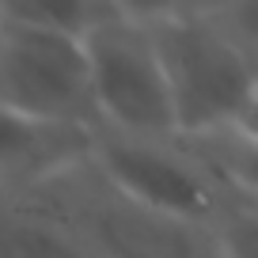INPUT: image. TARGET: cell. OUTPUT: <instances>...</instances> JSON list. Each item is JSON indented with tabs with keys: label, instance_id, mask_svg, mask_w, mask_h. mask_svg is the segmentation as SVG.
Masks as SVG:
<instances>
[{
	"label": "cell",
	"instance_id": "3957f363",
	"mask_svg": "<svg viewBox=\"0 0 258 258\" xmlns=\"http://www.w3.org/2000/svg\"><path fill=\"white\" fill-rule=\"evenodd\" d=\"M88 163L106 186L125 194L129 202L145 205L152 213H163L171 220H182L190 228H202V232H209L235 205H258L224 194L202 171V163L178 145V137L133 141L99 129L91 137Z\"/></svg>",
	"mask_w": 258,
	"mask_h": 258
},
{
	"label": "cell",
	"instance_id": "8992f818",
	"mask_svg": "<svg viewBox=\"0 0 258 258\" xmlns=\"http://www.w3.org/2000/svg\"><path fill=\"white\" fill-rule=\"evenodd\" d=\"M88 129L53 125L0 103V194H38L91 156Z\"/></svg>",
	"mask_w": 258,
	"mask_h": 258
},
{
	"label": "cell",
	"instance_id": "7a4b0ae2",
	"mask_svg": "<svg viewBox=\"0 0 258 258\" xmlns=\"http://www.w3.org/2000/svg\"><path fill=\"white\" fill-rule=\"evenodd\" d=\"M88 57L91 103L103 133L133 141H171L175 121L156 61L152 38L137 19L133 4H121L80 38ZM95 129V133H99Z\"/></svg>",
	"mask_w": 258,
	"mask_h": 258
},
{
	"label": "cell",
	"instance_id": "ba28073f",
	"mask_svg": "<svg viewBox=\"0 0 258 258\" xmlns=\"http://www.w3.org/2000/svg\"><path fill=\"white\" fill-rule=\"evenodd\" d=\"M114 8H118V0H12V4H0V12L8 19L53 34H69V38H84Z\"/></svg>",
	"mask_w": 258,
	"mask_h": 258
},
{
	"label": "cell",
	"instance_id": "5b68a950",
	"mask_svg": "<svg viewBox=\"0 0 258 258\" xmlns=\"http://www.w3.org/2000/svg\"><path fill=\"white\" fill-rule=\"evenodd\" d=\"M4 19L0 34V103L53 125L95 133V103L88 84V57L80 38Z\"/></svg>",
	"mask_w": 258,
	"mask_h": 258
},
{
	"label": "cell",
	"instance_id": "6da1fadb",
	"mask_svg": "<svg viewBox=\"0 0 258 258\" xmlns=\"http://www.w3.org/2000/svg\"><path fill=\"white\" fill-rule=\"evenodd\" d=\"M152 38L175 137L258 129V57L217 27L209 4H133Z\"/></svg>",
	"mask_w": 258,
	"mask_h": 258
},
{
	"label": "cell",
	"instance_id": "52a82bcc",
	"mask_svg": "<svg viewBox=\"0 0 258 258\" xmlns=\"http://www.w3.org/2000/svg\"><path fill=\"white\" fill-rule=\"evenodd\" d=\"M0 258H91L46 194H0Z\"/></svg>",
	"mask_w": 258,
	"mask_h": 258
},
{
	"label": "cell",
	"instance_id": "9c48e42d",
	"mask_svg": "<svg viewBox=\"0 0 258 258\" xmlns=\"http://www.w3.org/2000/svg\"><path fill=\"white\" fill-rule=\"evenodd\" d=\"M0 34H4V19H0Z\"/></svg>",
	"mask_w": 258,
	"mask_h": 258
},
{
	"label": "cell",
	"instance_id": "277c9868",
	"mask_svg": "<svg viewBox=\"0 0 258 258\" xmlns=\"http://www.w3.org/2000/svg\"><path fill=\"white\" fill-rule=\"evenodd\" d=\"M38 194L57 205L91 258H213L202 228L129 202L91 171V163Z\"/></svg>",
	"mask_w": 258,
	"mask_h": 258
}]
</instances>
